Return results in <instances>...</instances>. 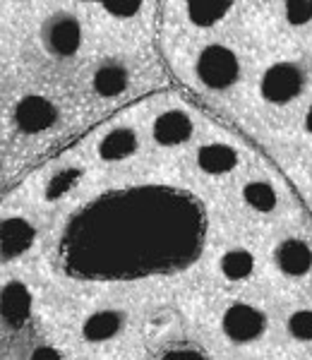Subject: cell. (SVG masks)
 Instances as JSON below:
<instances>
[{"label": "cell", "mask_w": 312, "mask_h": 360, "mask_svg": "<svg viewBox=\"0 0 312 360\" xmlns=\"http://www.w3.org/2000/svg\"><path fill=\"white\" fill-rule=\"evenodd\" d=\"M204 214L173 188H132L106 195L65 229L60 259L70 274L120 281L193 264L202 250Z\"/></svg>", "instance_id": "1"}, {"label": "cell", "mask_w": 312, "mask_h": 360, "mask_svg": "<svg viewBox=\"0 0 312 360\" xmlns=\"http://www.w3.org/2000/svg\"><path fill=\"white\" fill-rule=\"evenodd\" d=\"M197 77L200 82L209 89H228L230 84H235L240 75V63L235 53L226 46H207L197 56Z\"/></svg>", "instance_id": "2"}, {"label": "cell", "mask_w": 312, "mask_h": 360, "mask_svg": "<svg viewBox=\"0 0 312 360\" xmlns=\"http://www.w3.org/2000/svg\"><path fill=\"white\" fill-rule=\"evenodd\" d=\"M305 77L296 63H276L262 77V96L271 103H288L303 91Z\"/></svg>", "instance_id": "3"}, {"label": "cell", "mask_w": 312, "mask_h": 360, "mask_svg": "<svg viewBox=\"0 0 312 360\" xmlns=\"http://www.w3.org/2000/svg\"><path fill=\"white\" fill-rule=\"evenodd\" d=\"M267 329V317L262 310L245 303H235L230 305L223 315V332L228 339L245 344V341H255L257 336H262V332Z\"/></svg>", "instance_id": "4"}, {"label": "cell", "mask_w": 312, "mask_h": 360, "mask_svg": "<svg viewBox=\"0 0 312 360\" xmlns=\"http://www.w3.org/2000/svg\"><path fill=\"white\" fill-rule=\"evenodd\" d=\"M82 44V27L72 15H58L46 25V46L51 53L70 58Z\"/></svg>", "instance_id": "5"}, {"label": "cell", "mask_w": 312, "mask_h": 360, "mask_svg": "<svg viewBox=\"0 0 312 360\" xmlns=\"http://www.w3.org/2000/svg\"><path fill=\"white\" fill-rule=\"evenodd\" d=\"M56 106L44 96H25L15 108V123L25 132H44L56 123Z\"/></svg>", "instance_id": "6"}, {"label": "cell", "mask_w": 312, "mask_h": 360, "mask_svg": "<svg viewBox=\"0 0 312 360\" xmlns=\"http://www.w3.org/2000/svg\"><path fill=\"white\" fill-rule=\"evenodd\" d=\"M190 135H193V120L183 111H166L154 120V139L159 144L166 147L183 144Z\"/></svg>", "instance_id": "7"}, {"label": "cell", "mask_w": 312, "mask_h": 360, "mask_svg": "<svg viewBox=\"0 0 312 360\" xmlns=\"http://www.w3.org/2000/svg\"><path fill=\"white\" fill-rule=\"evenodd\" d=\"M276 264L288 276H303L312 266V250L298 238H288L276 248Z\"/></svg>", "instance_id": "8"}, {"label": "cell", "mask_w": 312, "mask_h": 360, "mask_svg": "<svg viewBox=\"0 0 312 360\" xmlns=\"http://www.w3.org/2000/svg\"><path fill=\"white\" fill-rule=\"evenodd\" d=\"M29 312H32V295L27 286L20 281H10L3 288V317L10 327H20L27 322Z\"/></svg>", "instance_id": "9"}, {"label": "cell", "mask_w": 312, "mask_h": 360, "mask_svg": "<svg viewBox=\"0 0 312 360\" xmlns=\"http://www.w3.org/2000/svg\"><path fill=\"white\" fill-rule=\"evenodd\" d=\"M34 229L25 219H5L3 221V257L15 259L27 252L34 243Z\"/></svg>", "instance_id": "10"}, {"label": "cell", "mask_w": 312, "mask_h": 360, "mask_svg": "<svg viewBox=\"0 0 312 360\" xmlns=\"http://www.w3.org/2000/svg\"><path fill=\"white\" fill-rule=\"evenodd\" d=\"M197 164L204 173L221 176V173L233 171L235 164H238V154L226 144H207L197 152Z\"/></svg>", "instance_id": "11"}, {"label": "cell", "mask_w": 312, "mask_h": 360, "mask_svg": "<svg viewBox=\"0 0 312 360\" xmlns=\"http://www.w3.org/2000/svg\"><path fill=\"white\" fill-rule=\"evenodd\" d=\"M137 149V135L130 127H118L111 130L99 144V156L103 161H120L128 159L130 154H135Z\"/></svg>", "instance_id": "12"}, {"label": "cell", "mask_w": 312, "mask_h": 360, "mask_svg": "<svg viewBox=\"0 0 312 360\" xmlns=\"http://www.w3.org/2000/svg\"><path fill=\"white\" fill-rule=\"evenodd\" d=\"M123 329V315L115 310H101L86 317L82 334L86 341H108Z\"/></svg>", "instance_id": "13"}, {"label": "cell", "mask_w": 312, "mask_h": 360, "mask_svg": "<svg viewBox=\"0 0 312 360\" xmlns=\"http://www.w3.org/2000/svg\"><path fill=\"white\" fill-rule=\"evenodd\" d=\"M128 86V70L120 63H103L94 72V89L101 96H118Z\"/></svg>", "instance_id": "14"}, {"label": "cell", "mask_w": 312, "mask_h": 360, "mask_svg": "<svg viewBox=\"0 0 312 360\" xmlns=\"http://www.w3.org/2000/svg\"><path fill=\"white\" fill-rule=\"evenodd\" d=\"M185 10H188V17L193 25L212 27V25H216L219 20L226 17V13L230 10V3H226V0H190V3L185 5Z\"/></svg>", "instance_id": "15"}, {"label": "cell", "mask_w": 312, "mask_h": 360, "mask_svg": "<svg viewBox=\"0 0 312 360\" xmlns=\"http://www.w3.org/2000/svg\"><path fill=\"white\" fill-rule=\"evenodd\" d=\"M255 269V259L247 250H230L221 257V271L226 274L230 281H240L247 278Z\"/></svg>", "instance_id": "16"}, {"label": "cell", "mask_w": 312, "mask_h": 360, "mask_svg": "<svg viewBox=\"0 0 312 360\" xmlns=\"http://www.w3.org/2000/svg\"><path fill=\"white\" fill-rule=\"evenodd\" d=\"M242 197L252 209L257 212H271L276 207V193L269 183H262V180H252V183L245 185L242 190Z\"/></svg>", "instance_id": "17"}, {"label": "cell", "mask_w": 312, "mask_h": 360, "mask_svg": "<svg viewBox=\"0 0 312 360\" xmlns=\"http://www.w3.org/2000/svg\"><path fill=\"white\" fill-rule=\"evenodd\" d=\"M288 332L298 341H312V310H298L288 319Z\"/></svg>", "instance_id": "18"}, {"label": "cell", "mask_w": 312, "mask_h": 360, "mask_svg": "<svg viewBox=\"0 0 312 360\" xmlns=\"http://www.w3.org/2000/svg\"><path fill=\"white\" fill-rule=\"evenodd\" d=\"M284 15L291 25L303 27L312 20V0H291L284 5Z\"/></svg>", "instance_id": "19"}, {"label": "cell", "mask_w": 312, "mask_h": 360, "mask_svg": "<svg viewBox=\"0 0 312 360\" xmlns=\"http://www.w3.org/2000/svg\"><path fill=\"white\" fill-rule=\"evenodd\" d=\"M79 173L77 171H72V168H67V171H60L58 176H53V180H51V185H48V190H46V195L48 197H60V195H65L67 190L74 185V180H77Z\"/></svg>", "instance_id": "20"}, {"label": "cell", "mask_w": 312, "mask_h": 360, "mask_svg": "<svg viewBox=\"0 0 312 360\" xmlns=\"http://www.w3.org/2000/svg\"><path fill=\"white\" fill-rule=\"evenodd\" d=\"M103 10L113 17H135L142 10V3H130V0H123V3H106Z\"/></svg>", "instance_id": "21"}, {"label": "cell", "mask_w": 312, "mask_h": 360, "mask_svg": "<svg viewBox=\"0 0 312 360\" xmlns=\"http://www.w3.org/2000/svg\"><path fill=\"white\" fill-rule=\"evenodd\" d=\"M159 360H207L200 351H193V348H173V351L164 353Z\"/></svg>", "instance_id": "22"}, {"label": "cell", "mask_w": 312, "mask_h": 360, "mask_svg": "<svg viewBox=\"0 0 312 360\" xmlns=\"http://www.w3.org/2000/svg\"><path fill=\"white\" fill-rule=\"evenodd\" d=\"M29 360H63V358H60V353H58L56 348L41 346V348H37V351L32 353V358H29Z\"/></svg>", "instance_id": "23"}, {"label": "cell", "mask_w": 312, "mask_h": 360, "mask_svg": "<svg viewBox=\"0 0 312 360\" xmlns=\"http://www.w3.org/2000/svg\"><path fill=\"white\" fill-rule=\"evenodd\" d=\"M305 127H308V132H312V106H310L308 115H305Z\"/></svg>", "instance_id": "24"}]
</instances>
